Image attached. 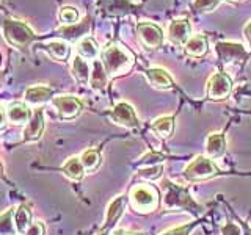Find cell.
Returning a JSON list of instances; mask_svg holds the SVG:
<instances>
[{
	"mask_svg": "<svg viewBox=\"0 0 251 235\" xmlns=\"http://www.w3.org/2000/svg\"><path fill=\"white\" fill-rule=\"evenodd\" d=\"M71 70H73V77L78 83L88 85L90 77H91V68L88 65V61H86L85 58H82L80 55H75V57H74Z\"/></svg>",
	"mask_w": 251,
	"mask_h": 235,
	"instance_id": "cell-22",
	"label": "cell"
},
{
	"mask_svg": "<svg viewBox=\"0 0 251 235\" xmlns=\"http://www.w3.org/2000/svg\"><path fill=\"white\" fill-rule=\"evenodd\" d=\"M99 3L105 8V11L110 14H124L132 11V5L127 0H99Z\"/></svg>",
	"mask_w": 251,
	"mask_h": 235,
	"instance_id": "cell-27",
	"label": "cell"
},
{
	"mask_svg": "<svg viewBox=\"0 0 251 235\" xmlns=\"http://www.w3.org/2000/svg\"><path fill=\"white\" fill-rule=\"evenodd\" d=\"M222 235H242V231L237 224L226 223L225 226H222Z\"/></svg>",
	"mask_w": 251,
	"mask_h": 235,
	"instance_id": "cell-35",
	"label": "cell"
},
{
	"mask_svg": "<svg viewBox=\"0 0 251 235\" xmlns=\"http://www.w3.org/2000/svg\"><path fill=\"white\" fill-rule=\"evenodd\" d=\"M129 199H130L132 209L140 212V213L154 212L159 207V202H160L159 191H157L154 187H149V185H138L135 188H132Z\"/></svg>",
	"mask_w": 251,
	"mask_h": 235,
	"instance_id": "cell-4",
	"label": "cell"
},
{
	"mask_svg": "<svg viewBox=\"0 0 251 235\" xmlns=\"http://www.w3.org/2000/svg\"><path fill=\"white\" fill-rule=\"evenodd\" d=\"M25 235H44V224L43 223H33Z\"/></svg>",
	"mask_w": 251,
	"mask_h": 235,
	"instance_id": "cell-36",
	"label": "cell"
},
{
	"mask_svg": "<svg viewBox=\"0 0 251 235\" xmlns=\"http://www.w3.org/2000/svg\"><path fill=\"white\" fill-rule=\"evenodd\" d=\"M52 88L49 86H30L25 91V102H28L30 105H43L47 100L52 97Z\"/></svg>",
	"mask_w": 251,
	"mask_h": 235,
	"instance_id": "cell-21",
	"label": "cell"
},
{
	"mask_svg": "<svg viewBox=\"0 0 251 235\" xmlns=\"http://www.w3.org/2000/svg\"><path fill=\"white\" fill-rule=\"evenodd\" d=\"M80 160H82V164L85 171H94L99 168L100 164V154L98 151H94V149H88V151H83L82 155H80Z\"/></svg>",
	"mask_w": 251,
	"mask_h": 235,
	"instance_id": "cell-29",
	"label": "cell"
},
{
	"mask_svg": "<svg viewBox=\"0 0 251 235\" xmlns=\"http://www.w3.org/2000/svg\"><path fill=\"white\" fill-rule=\"evenodd\" d=\"M220 2H222V0H195L193 8H195V11H198V13H209V11H214L220 5Z\"/></svg>",
	"mask_w": 251,
	"mask_h": 235,
	"instance_id": "cell-33",
	"label": "cell"
},
{
	"mask_svg": "<svg viewBox=\"0 0 251 235\" xmlns=\"http://www.w3.org/2000/svg\"><path fill=\"white\" fill-rule=\"evenodd\" d=\"M14 223H16V229H18L19 234H24L30 229L31 226V210L28 206L22 204L18 209H16V213H14Z\"/></svg>",
	"mask_w": 251,
	"mask_h": 235,
	"instance_id": "cell-24",
	"label": "cell"
},
{
	"mask_svg": "<svg viewBox=\"0 0 251 235\" xmlns=\"http://www.w3.org/2000/svg\"><path fill=\"white\" fill-rule=\"evenodd\" d=\"M165 160V155L160 152H148L137 162L138 166H155Z\"/></svg>",
	"mask_w": 251,
	"mask_h": 235,
	"instance_id": "cell-32",
	"label": "cell"
},
{
	"mask_svg": "<svg viewBox=\"0 0 251 235\" xmlns=\"http://www.w3.org/2000/svg\"><path fill=\"white\" fill-rule=\"evenodd\" d=\"M77 55H80L82 58L85 60H96L98 55H99V49H98V44L94 43L93 38H83L78 41L77 44Z\"/></svg>",
	"mask_w": 251,
	"mask_h": 235,
	"instance_id": "cell-26",
	"label": "cell"
},
{
	"mask_svg": "<svg viewBox=\"0 0 251 235\" xmlns=\"http://www.w3.org/2000/svg\"><path fill=\"white\" fill-rule=\"evenodd\" d=\"M16 209H8L5 213L0 216V235H14L16 234V223L14 219Z\"/></svg>",
	"mask_w": 251,
	"mask_h": 235,
	"instance_id": "cell-28",
	"label": "cell"
},
{
	"mask_svg": "<svg viewBox=\"0 0 251 235\" xmlns=\"http://www.w3.org/2000/svg\"><path fill=\"white\" fill-rule=\"evenodd\" d=\"M5 115L10 122L16 125H22L30 121L33 113H30V108L25 104H22V102H13V104H10L5 108Z\"/></svg>",
	"mask_w": 251,
	"mask_h": 235,
	"instance_id": "cell-17",
	"label": "cell"
},
{
	"mask_svg": "<svg viewBox=\"0 0 251 235\" xmlns=\"http://www.w3.org/2000/svg\"><path fill=\"white\" fill-rule=\"evenodd\" d=\"M98 235H108V234H107V232H102V231H100V232H99Z\"/></svg>",
	"mask_w": 251,
	"mask_h": 235,
	"instance_id": "cell-40",
	"label": "cell"
},
{
	"mask_svg": "<svg viewBox=\"0 0 251 235\" xmlns=\"http://www.w3.org/2000/svg\"><path fill=\"white\" fill-rule=\"evenodd\" d=\"M39 49L57 61H65L69 57V44L63 39H52L49 43L39 44Z\"/></svg>",
	"mask_w": 251,
	"mask_h": 235,
	"instance_id": "cell-18",
	"label": "cell"
},
{
	"mask_svg": "<svg viewBox=\"0 0 251 235\" xmlns=\"http://www.w3.org/2000/svg\"><path fill=\"white\" fill-rule=\"evenodd\" d=\"M112 235H140V234H135V232H129V231H124V229H116L113 231Z\"/></svg>",
	"mask_w": 251,
	"mask_h": 235,
	"instance_id": "cell-38",
	"label": "cell"
},
{
	"mask_svg": "<svg viewBox=\"0 0 251 235\" xmlns=\"http://www.w3.org/2000/svg\"><path fill=\"white\" fill-rule=\"evenodd\" d=\"M53 107L57 108V112L60 115V118L63 119H73V118L78 116L83 110V104L82 100L75 97V96H57L52 100Z\"/></svg>",
	"mask_w": 251,
	"mask_h": 235,
	"instance_id": "cell-8",
	"label": "cell"
},
{
	"mask_svg": "<svg viewBox=\"0 0 251 235\" xmlns=\"http://www.w3.org/2000/svg\"><path fill=\"white\" fill-rule=\"evenodd\" d=\"M206 152L209 159H218V157H222L226 152V140L223 133H210L206 140Z\"/></svg>",
	"mask_w": 251,
	"mask_h": 235,
	"instance_id": "cell-20",
	"label": "cell"
},
{
	"mask_svg": "<svg viewBox=\"0 0 251 235\" xmlns=\"http://www.w3.org/2000/svg\"><path fill=\"white\" fill-rule=\"evenodd\" d=\"M218 168L214 164L209 157L198 155L196 159L184 169V179L187 182H201L210 177L218 176Z\"/></svg>",
	"mask_w": 251,
	"mask_h": 235,
	"instance_id": "cell-5",
	"label": "cell"
},
{
	"mask_svg": "<svg viewBox=\"0 0 251 235\" xmlns=\"http://www.w3.org/2000/svg\"><path fill=\"white\" fill-rule=\"evenodd\" d=\"M58 19L60 22L63 24V25H73V24H77L80 22L78 19H80V14H78V10L75 6H63L60 8L58 11Z\"/></svg>",
	"mask_w": 251,
	"mask_h": 235,
	"instance_id": "cell-30",
	"label": "cell"
},
{
	"mask_svg": "<svg viewBox=\"0 0 251 235\" xmlns=\"http://www.w3.org/2000/svg\"><path fill=\"white\" fill-rule=\"evenodd\" d=\"M243 36H245L247 43H248V44H250V47H251V21L247 24L245 28H243Z\"/></svg>",
	"mask_w": 251,
	"mask_h": 235,
	"instance_id": "cell-37",
	"label": "cell"
},
{
	"mask_svg": "<svg viewBox=\"0 0 251 235\" xmlns=\"http://www.w3.org/2000/svg\"><path fill=\"white\" fill-rule=\"evenodd\" d=\"M102 63H104L110 77H120L132 69L133 57L121 46L112 44L102 53Z\"/></svg>",
	"mask_w": 251,
	"mask_h": 235,
	"instance_id": "cell-3",
	"label": "cell"
},
{
	"mask_svg": "<svg viewBox=\"0 0 251 235\" xmlns=\"http://www.w3.org/2000/svg\"><path fill=\"white\" fill-rule=\"evenodd\" d=\"M126 206H127V198H126L124 194L118 196L116 199H113L112 202H110V206L107 209L105 221H104V226H102V232H107L108 229H112V227L118 223V219H120L124 213Z\"/></svg>",
	"mask_w": 251,
	"mask_h": 235,
	"instance_id": "cell-12",
	"label": "cell"
},
{
	"mask_svg": "<svg viewBox=\"0 0 251 235\" xmlns=\"http://www.w3.org/2000/svg\"><path fill=\"white\" fill-rule=\"evenodd\" d=\"M44 132V112L38 108L31 115L30 121L27 122L25 129H24V141H36L41 138Z\"/></svg>",
	"mask_w": 251,
	"mask_h": 235,
	"instance_id": "cell-13",
	"label": "cell"
},
{
	"mask_svg": "<svg viewBox=\"0 0 251 235\" xmlns=\"http://www.w3.org/2000/svg\"><path fill=\"white\" fill-rule=\"evenodd\" d=\"M198 226V221L195 223H188V224H184V226H179V227H173V229L163 232L160 235H190L192 231L195 229V227Z\"/></svg>",
	"mask_w": 251,
	"mask_h": 235,
	"instance_id": "cell-34",
	"label": "cell"
},
{
	"mask_svg": "<svg viewBox=\"0 0 251 235\" xmlns=\"http://www.w3.org/2000/svg\"><path fill=\"white\" fill-rule=\"evenodd\" d=\"M108 72L104 66L102 60H93L91 65V77H90V85L93 90L96 91H104L108 85Z\"/></svg>",
	"mask_w": 251,
	"mask_h": 235,
	"instance_id": "cell-16",
	"label": "cell"
},
{
	"mask_svg": "<svg viewBox=\"0 0 251 235\" xmlns=\"http://www.w3.org/2000/svg\"><path fill=\"white\" fill-rule=\"evenodd\" d=\"M110 119H112L115 124L123 125V127L127 129H133L138 127V118L135 115V110L127 102H118V104L113 107L112 113H110Z\"/></svg>",
	"mask_w": 251,
	"mask_h": 235,
	"instance_id": "cell-9",
	"label": "cell"
},
{
	"mask_svg": "<svg viewBox=\"0 0 251 235\" xmlns=\"http://www.w3.org/2000/svg\"><path fill=\"white\" fill-rule=\"evenodd\" d=\"M2 33L8 44L25 52L28 50L30 44L36 41V35L33 33V30L25 22L18 19H5L2 24Z\"/></svg>",
	"mask_w": 251,
	"mask_h": 235,
	"instance_id": "cell-2",
	"label": "cell"
},
{
	"mask_svg": "<svg viewBox=\"0 0 251 235\" xmlns=\"http://www.w3.org/2000/svg\"><path fill=\"white\" fill-rule=\"evenodd\" d=\"M217 52L223 65H237L247 58L245 47L239 43H218Z\"/></svg>",
	"mask_w": 251,
	"mask_h": 235,
	"instance_id": "cell-10",
	"label": "cell"
},
{
	"mask_svg": "<svg viewBox=\"0 0 251 235\" xmlns=\"http://www.w3.org/2000/svg\"><path fill=\"white\" fill-rule=\"evenodd\" d=\"M137 33L141 44H143L146 49L149 50H155L159 49L163 43V31L160 30L159 25H155L154 22H138L137 24Z\"/></svg>",
	"mask_w": 251,
	"mask_h": 235,
	"instance_id": "cell-6",
	"label": "cell"
},
{
	"mask_svg": "<svg viewBox=\"0 0 251 235\" xmlns=\"http://www.w3.org/2000/svg\"><path fill=\"white\" fill-rule=\"evenodd\" d=\"M232 91V80L226 72L214 74L207 82V97L210 100H223Z\"/></svg>",
	"mask_w": 251,
	"mask_h": 235,
	"instance_id": "cell-7",
	"label": "cell"
},
{
	"mask_svg": "<svg viewBox=\"0 0 251 235\" xmlns=\"http://www.w3.org/2000/svg\"><path fill=\"white\" fill-rule=\"evenodd\" d=\"M240 226H242V229H243V235H251V229L247 226V223L240 221Z\"/></svg>",
	"mask_w": 251,
	"mask_h": 235,
	"instance_id": "cell-39",
	"label": "cell"
},
{
	"mask_svg": "<svg viewBox=\"0 0 251 235\" xmlns=\"http://www.w3.org/2000/svg\"><path fill=\"white\" fill-rule=\"evenodd\" d=\"M145 77L148 78V82L151 83L152 86L159 90H171L175 86V82L170 77V74L162 68H151L145 70Z\"/></svg>",
	"mask_w": 251,
	"mask_h": 235,
	"instance_id": "cell-14",
	"label": "cell"
},
{
	"mask_svg": "<svg viewBox=\"0 0 251 235\" xmlns=\"http://www.w3.org/2000/svg\"><path fill=\"white\" fill-rule=\"evenodd\" d=\"M190 35H192V25L188 19H175L173 22H170L167 36L171 44L184 47L188 39L192 38Z\"/></svg>",
	"mask_w": 251,
	"mask_h": 235,
	"instance_id": "cell-11",
	"label": "cell"
},
{
	"mask_svg": "<svg viewBox=\"0 0 251 235\" xmlns=\"http://www.w3.org/2000/svg\"><path fill=\"white\" fill-rule=\"evenodd\" d=\"M163 166L162 164H155V166H146L143 169H138L135 172V179H143V180H155L162 176Z\"/></svg>",
	"mask_w": 251,
	"mask_h": 235,
	"instance_id": "cell-31",
	"label": "cell"
},
{
	"mask_svg": "<svg viewBox=\"0 0 251 235\" xmlns=\"http://www.w3.org/2000/svg\"><path fill=\"white\" fill-rule=\"evenodd\" d=\"M63 172H65V176L71 180H82L83 179V174H85V168L82 164V160L80 157H71V159L63 164Z\"/></svg>",
	"mask_w": 251,
	"mask_h": 235,
	"instance_id": "cell-23",
	"label": "cell"
},
{
	"mask_svg": "<svg viewBox=\"0 0 251 235\" xmlns=\"http://www.w3.org/2000/svg\"><path fill=\"white\" fill-rule=\"evenodd\" d=\"M90 31V19L85 18L80 22L73 24V25H63L58 28V35L69 41H75V39H83L86 38L85 35H88Z\"/></svg>",
	"mask_w": 251,
	"mask_h": 235,
	"instance_id": "cell-15",
	"label": "cell"
},
{
	"mask_svg": "<svg viewBox=\"0 0 251 235\" xmlns=\"http://www.w3.org/2000/svg\"><path fill=\"white\" fill-rule=\"evenodd\" d=\"M151 129L159 135L160 138H168L173 129H175V118L173 116H160L151 124Z\"/></svg>",
	"mask_w": 251,
	"mask_h": 235,
	"instance_id": "cell-25",
	"label": "cell"
},
{
	"mask_svg": "<svg viewBox=\"0 0 251 235\" xmlns=\"http://www.w3.org/2000/svg\"><path fill=\"white\" fill-rule=\"evenodd\" d=\"M162 207L165 212H187L195 218H200L202 215V207L192 198L187 188L165 179L162 182Z\"/></svg>",
	"mask_w": 251,
	"mask_h": 235,
	"instance_id": "cell-1",
	"label": "cell"
},
{
	"mask_svg": "<svg viewBox=\"0 0 251 235\" xmlns=\"http://www.w3.org/2000/svg\"><path fill=\"white\" fill-rule=\"evenodd\" d=\"M209 46H207V38L204 35H195L187 41L184 46V52L192 58H201L207 53Z\"/></svg>",
	"mask_w": 251,
	"mask_h": 235,
	"instance_id": "cell-19",
	"label": "cell"
}]
</instances>
